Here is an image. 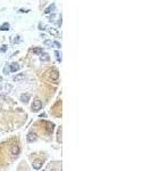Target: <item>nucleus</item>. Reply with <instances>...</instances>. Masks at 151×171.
I'll use <instances>...</instances> for the list:
<instances>
[{"mask_svg": "<svg viewBox=\"0 0 151 171\" xmlns=\"http://www.w3.org/2000/svg\"><path fill=\"white\" fill-rule=\"evenodd\" d=\"M31 107H32L33 112H38L39 110H41V107H42V102L39 100V99H35V100H33Z\"/></svg>", "mask_w": 151, "mask_h": 171, "instance_id": "nucleus-1", "label": "nucleus"}, {"mask_svg": "<svg viewBox=\"0 0 151 171\" xmlns=\"http://www.w3.org/2000/svg\"><path fill=\"white\" fill-rule=\"evenodd\" d=\"M25 79V74L24 73H18L17 75H15L14 77V81L15 82H20V81H22V80Z\"/></svg>", "mask_w": 151, "mask_h": 171, "instance_id": "nucleus-2", "label": "nucleus"}, {"mask_svg": "<svg viewBox=\"0 0 151 171\" xmlns=\"http://www.w3.org/2000/svg\"><path fill=\"white\" fill-rule=\"evenodd\" d=\"M58 78H59V72H58L57 70H52V71L50 72V79L58 80Z\"/></svg>", "mask_w": 151, "mask_h": 171, "instance_id": "nucleus-3", "label": "nucleus"}, {"mask_svg": "<svg viewBox=\"0 0 151 171\" xmlns=\"http://www.w3.org/2000/svg\"><path fill=\"white\" fill-rule=\"evenodd\" d=\"M36 140V136L34 135V133H28L27 135V141L28 143H33V141H35Z\"/></svg>", "mask_w": 151, "mask_h": 171, "instance_id": "nucleus-4", "label": "nucleus"}, {"mask_svg": "<svg viewBox=\"0 0 151 171\" xmlns=\"http://www.w3.org/2000/svg\"><path fill=\"white\" fill-rule=\"evenodd\" d=\"M20 100H22L23 103H27V102L30 100V95H28V94H23V95L20 96Z\"/></svg>", "mask_w": 151, "mask_h": 171, "instance_id": "nucleus-5", "label": "nucleus"}, {"mask_svg": "<svg viewBox=\"0 0 151 171\" xmlns=\"http://www.w3.org/2000/svg\"><path fill=\"white\" fill-rule=\"evenodd\" d=\"M9 68H10V71H12V72H17V71L20 70V65L14 63V64H12V65L9 66Z\"/></svg>", "mask_w": 151, "mask_h": 171, "instance_id": "nucleus-6", "label": "nucleus"}, {"mask_svg": "<svg viewBox=\"0 0 151 171\" xmlns=\"http://www.w3.org/2000/svg\"><path fill=\"white\" fill-rule=\"evenodd\" d=\"M12 153H13V155H15V156H17L18 154H20V147L18 146H13V148H12Z\"/></svg>", "mask_w": 151, "mask_h": 171, "instance_id": "nucleus-7", "label": "nucleus"}, {"mask_svg": "<svg viewBox=\"0 0 151 171\" xmlns=\"http://www.w3.org/2000/svg\"><path fill=\"white\" fill-rule=\"evenodd\" d=\"M40 55H41V56H40V60H42V62H46V60L49 59V55L47 53H41Z\"/></svg>", "mask_w": 151, "mask_h": 171, "instance_id": "nucleus-8", "label": "nucleus"}, {"mask_svg": "<svg viewBox=\"0 0 151 171\" xmlns=\"http://www.w3.org/2000/svg\"><path fill=\"white\" fill-rule=\"evenodd\" d=\"M41 167H42V162H41V161H34V162H33V168H34V169L39 170Z\"/></svg>", "mask_w": 151, "mask_h": 171, "instance_id": "nucleus-9", "label": "nucleus"}, {"mask_svg": "<svg viewBox=\"0 0 151 171\" xmlns=\"http://www.w3.org/2000/svg\"><path fill=\"white\" fill-rule=\"evenodd\" d=\"M48 31H49V33H50L51 35H55V37H57V35L59 34V32H58L56 29H53V27H49V29H48Z\"/></svg>", "mask_w": 151, "mask_h": 171, "instance_id": "nucleus-10", "label": "nucleus"}, {"mask_svg": "<svg viewBox=\"0 0 151 171\" xmlns=\"http://www.w3.org/2000/svg\"><path fill=\"white\" fill-rule=\"evenodd\" d=\"M55 10H56V5H51V6H49L48 7V8H47L46 10H44V13H51V12H55Z\"/></svg>", "mask_w": 151, "mask_h": 171, "instance_id": "nucleus-11", "label": "nucleus"}, {"mask_svg": "<svg viewBox=\"0 0 151 171\" xmlns=\"http://www.w3.org/2000/svg\"><path fill=\"white\" fill-rule=\"evenodd\" d=\"M32 53L33 54H35V55H40L41 53H43V50H42V48H33L32 49Z\"/></svg>", "mask_w": 151, "mask_h": 171, "instance_id": "nucleus-12", "label": "nucleus"}, {"mask_svg": "<svg viewBox=\"0 0 151 171\" xmlns=\"http://www.w3.org/2000/svg\"><path fill=\"white\" fill-rule=\"evenodd\" d=\"M0 30H1V31H7V30H9V24H8V23H4V24L1 25V27H0Z\"/></svg>", "mask_w": 151, "mask_h": 171, "instance_id": "nucleus-13", "label": "nucleus"}, {"mask_svg": "<svg viewBox=\"0 0 151 171\" xmlns=\"http://www.w3.org/2000/svg\"><path fill=\"white\" fill-rule=\"evenodd\" d=\"M12 88H13V86L12 85H8V83H7V85L5 86V90H6V92H9L12 90Z\"/></svg>", "mask_w": 151, "mask_h": 171, "instance_id": "nucleus-14", "label": "nucleus"}, {"mask_svg": "<svg viewBox=\"0 0 151 171\" xmlns=\"http://www.w3.org/2000/svg\"><path fill=\"white\" fill-rule=\"evenodd\" d=\"M52 47H56V48H60V43L58 41H52Z\"/></svg>", "mask_w": 151, "mask_h": 171, "instance_id": "nucleus-15", "label": "nucleus"}, {"mask_svg": "<svg viewBox=\"0 0 151 171\" xmlns=\"http://www.w3.org/2000/svg\"><path fill=\"white\" fill-rule=\"evenodd\" d=\"M47 125H48V131H49V132L52 131V130H53V124H52V123H48Z\"/></svg>", "mask_w": 151, "mask_h": 171, "instance_id": "nucleus-16", "label": "nucleus"}, {"mask_svg": "<svg viewBox=\"0 0 151 171\" xmlns=\"http://www.w3.org/2000/svg\"><path fill=\"white\" fill-rule=\"evenodd\" d=\"M9 72H10L9 66H5V68H4V73H5V74H9Z\"/></svg>", "mask_w": 151, "mask_h": 171, "instance_id": "nucleus-17", "label": "nucleus"}, {"mask_svg": "<svg viewBox=\"0 0 151 171\" xmlns=\"http://www.w3.org/2000/svg\"><path fill=\"white\" fill-rule=\"evenodd\" d=\"M44 45H46V46L52 47V41H51V40H46V41H44Z\"/></svg>", "mask_w": 151, "mask_h": 171, "instance_id": "nucleus-18", "label": "nucleus"}, {"mask_svg": "<svg viewBox=\"0 0 151 171\" xmlns=\"http://www.w3.org/2000/svg\"><path fill=\"white\" fill-rule=\"evenodd\" d=\"M55 55H56V57H57V59H58V60H61V56H60V54H59V51H56V53H55Z\"/></svg>", "mask_w": 151, "mask_h": 171, "instance_id": "nucleus-19", "label": "nucleus"}, {"mask_svg": "<svg viewBox=\"0 0 151 171\" xmlns=\"http://www.w3.org/2000/svg\"><path fill=\"white\" fill-rule=\"evenodd\" d=\"M7 50V46H4L2 48H0V53H2V51H6Z\"/></svg>", "mask_w": 151, "mask_h": 171, "instance_id": "nucleus-20", "label": "nucleus"}, {"mask_svg": "<svg viewBox=\"0 0 151 171\" xmlns=\"http://www.w3.org/2000/svg\"><path fill=\"white\" fill-rule=\"evenodd\" d=\"M55 17H56V16H55V14H52V15L49 17V21H53V20H55Z\"/></svg>", "mask_w": 151, "mask_h": 171, "instance_id": "nucleus-21", "label": "nucleus"}, {"mask_svg": "<svg viewBox=\"0 0 151 171\" xmlns=\"http://www.w3.org/2000/svg\"><path fill=\"white\" fill-rule=\"evenodd\" d=\"M40 30H44V29H46V27H44V25H43V24H40V27H39Z\"/></svg>", "mask_w": 151, "mask_h": 171, "instance_id": "nucleus-22", "label": "nucleus"}, {"mask_svg": "<svg viewBox=\"0 0 151 171\" xmlns=\"http://www.w3.org/2000/svg\"><path fill=\"white\" fill-rule=\"evenodd\" d=\"M0 89H1V86H0Z\"/></svg>", "mask_w": 151, "mask_h": 171, "instance_id": "nucleus-23", "label": "nucleus"}]
</instances>
